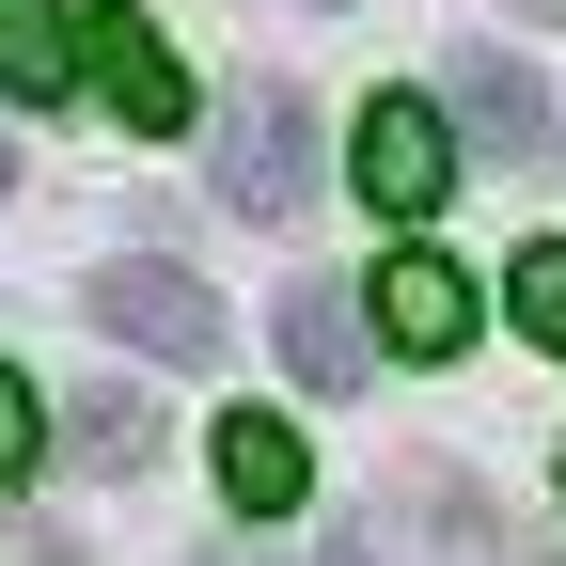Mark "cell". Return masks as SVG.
Instances as JSON below:
<instances>
[{"label": "cell", "instance_id": "cell-10", "mask_svg": "<svg viewBox=\"0 0 566 566\" xmlns=\"http://www.w3.org/2000/svg\"><path fill=\"white\" fill-rule=\"evenodd\" d=\"M63 441H80L95 472H142V457H158V409H142L126 378H95V394H63Z\"/></svg>", "mask_w": 566, "mask_h": 566}, {"label": "cell", "instance_id": "cell-9", "mask_svg": "<svg viewBox=\"0 0 566 566\" xmlns=\"http://www.w3.org/2000/svg\"><path fill=\"white\" fill-rule=\"evenodd\" d=\"M80 80V17L63 0H0V95H63Z\"/></svg>", "mask_w": 566, "mask_h": 566}, {"label": "cell", "instance_id": "cell-7", "mask_svg": "<svg viewBox=\"0 0 566 566\" xmlns=\"http://www.w3.org/2000/svg\"><path fill=\"white\" fill-rule=\"evenodd\" d=\"M441 95H457V126L488 142V158H551V95L520 80L504 48H457V63H441Z\"/></svg>", "mask_w": 566, "mask_h": 566}, {"label": "cell", "instance_id": "cell-14", "mask_svg": "<svg viewBox=\"0 0 566 566\" xmlns=\"http://www.w3.org/2000/svg\"><path fill=\"white\" fill-rule=\"evenodd\" d=\"M315 566H378V535H331V551H315Z\"/></svg>", "mask_w": 566, "mask_h": 566}, {"label": "cell", "instance_id": "cell-17", "mask_svg": "<svg viewBox=\"0 0 566 566\" xmlns=\"http://www.w3.org/2000/svg\"><path fill=\"white\" fill-rule=\"evenodd\" d=\"M205 566H237V551H205Z\"/></svg>", "mask_w": 566, "mask_h": 566}, {"label": "cell", "instance_id": "cell-15", "mask_svg": "<svg viewBox=\"0 0 566 566\" xmlns=\"http://www.w3.org/2000/svg\"><path fill=\"white\" fill-rule=\"evenodd\" d=\"M520 17H566V0H520Z\"/></svg>", "mask_w": 566, "mask_h": 566}, {"label": "cell", "instance_id": "cell-16", "mask_svg": "<svg viewBox=\"0 0 566 566\" xmlns=\"http://www.w3.org/2000/svg\"><path fill=\"white\" fill-rule=\"evenodd\" d=\"M0 189H17V158H0Z\"/></svg>", "mask_w": 566, "mask_h": 566}, {"label": "cell", "instance_id": "cell-8", "mask_svg": "<svg viewBox=\"0 0 566 566\" xmlns=\"http://www.w3.org/2000/svg\"><path fill=\"white\" fill-rule=\"evenodd\" d=\"M300 488H315V457H300V424H268V409H237V424H221V504H237V520H283V504H300Z\"/></svg>", "mask_w": 566, "mask_h": 566}, {"label": "cell", "instance_id": "cell-4", "mask_svg": "<svg viewBox=\"0 0 566 566\" xmlns=\"http://www.w3.org/2000/svg\"><path fill=\"white\" fill-rule=\"evenodd\" d=\"M80 80L142 126V142H174L189 126V80H174V48H158V17H80Z\"/></svg>", "mask_w": 566, "mask_h": 566}, {"label": "cell", "instance_id": "cell-2", "mask_svg": "<svg viewBox=\"0 0 566 566\" xmlns=\"http://www.w3.org/2000/svg\"><path fill=\"white\" fill-rule=\"evenodd\" d=\"M80 300H95L111 346H142V363H221V300H205L189 268H158V252H111Z\"/></svg>", "mask_w": 566, "mask_h": 566}, {"label": "cell", "instance_id": "cell-5", "mask_svg": "<svg viewBox=\"0 0 566 566\" xmlns=\"http://www.w3.org/2000/svg\"><path fill=\"white\" fill-rule=\"evenodd\" d=\"M378 346L457 363V346H472V268H457V252H394V268H378Z\"/></svg>", "mask_w": 566, "mask_h": 566}, {"label": "cell", "instance_id": "cell-13", "mask_svg": "<svg viewBox=\"0 0 566 566\" xmlns=\"http://www.w3.org/2000/svg\"><path fill=\"white\" fill-rule=\"evenodd\" d=\"M0 566H80V535H48V520H17V535H0Z\"/></svg>", "mask_w": 566, "mask_h": 566}, {"label": "cell", "instance_id": "cell-3", "mask_svg": "<svg viewBox=\"0 0 566 566\" xmlns=\"http://www.w3.org/2000/svg\"><path fill=\"white\" fill-rule=\"evenodd\" d=\"M346 174H363L378 221H424V205L457 189V126H441V95H378L363 142H346Z\"/></svg>", "mask_w": 566, "mask_h": 566}, {"label": "cell", "instance_id": "cell-1", "mask_svg": "<svg viewBox=\"0 0 566 566\" xmlns=\"http://www.w3.org/2000/svg\"><path fill=\"white\" fill-rule=\"evenodd\" d=\"M221 205L237 221H300L315 205V111H300V80H237L221 95Z\"/></svg>", "mask_w": 566, "mask_h": 566}, {"label": "cell", "instance_id": "cell-12", "mask_svg": "<svg viewBox=\"0 0 566 566\" xmlns=\"http://www.w3.org/2000/svg\"><path fill=\"white\" fill-rule=\"evenodd\" d=\"M32 457H48V394L0 363V472H32Z\"/></svg>", "mask_w": 566, "mask_h": 566}, {"label": "cell", "instance_id": "cell-11", "mask_svg": "<svg viewBox=\"0 0 566 566\" xmlns=\"http://www.w3.org/2000/svg\"><path fill=\"white\" fill-rule=\"evenodd\" d=\"M504 315H520V331L551 346V363H566V237H535V252L504 268Z\"/></svg>", "mask_w": 566, "mask_h": 566}, {"label": "cell", "instance_id": "cell-6", "mask_svg": "<svg viewBox=\"0 0 566 566\" xmlns=\"http://www.w3.org/2000/svg\"><path fill=\"white\" fill-rule=\"evenodd\" d=\"M283 378H300V394H363V363H378V346H363V300H346V283H283Z\"/></svg>", "mask_w": 566, "mask_h": 566}]
</instances>
